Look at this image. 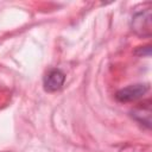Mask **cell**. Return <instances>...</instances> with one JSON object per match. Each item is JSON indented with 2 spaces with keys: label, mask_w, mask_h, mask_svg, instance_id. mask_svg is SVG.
Wrapping results in <instances>:
<instances>
[{
  "label": "cell",
  "mask_w": 152,
  "mask_h": 152,
  "mask_svg": "<svg viewBox=\"0 0 152 152\" xmlns=\"http://www.w3.org/2000/svg\"><path fill=\"white\" fill-rule=\"evenodd\" d=\"M132 116L139 121L141 125H145L147 128L151 126V106L150 102L146 104H142V107L137 108L134 112H132Z\"/></svg>",
  "instance_id": "obj_4"
},
{
  "label": "cell",
  "mask_w": 152,
  "mask_h": 152,
  "mask_svg": "<svg viewBox=\"0 0 152 152\" xmlns=\"http://www.w3.org/2000/svg\"><path fill=\"white\" fill-rule=\"evenodd\" d=\"M148 90V84H132L128 86L126 88L120 89L115 97L116 100H119L120 102H129V101H135L138 99H140L142 95L146 94V91Z\"/></svg>",
  "instance_id": "obj_2"
},
{
  "label": "cell",
  "mask_w": 152,
  "mask_h": 152,
  "mask_svg": "<svg viewBox=\"0 0 152 152\" xmlns=\"http://www.w3.org/2000/svg\"><path fill=\"white\" fill-rule=\"evenodd\" d=\"M132 30L140 37H151V30H152V24H151V10H144L140 12H137L132 17Z\"/></svg>",
  "instance_id": "obj_1"
},
{
  "label": "cell",
  "mask_w": 152,
  "mask_h": 152,
  "mask_svg": "<svg viewBox=\"0 0 152 152\" xmlns=\"http://www.w3.org/2000/svg\"><path fill=\"white\" fill-rule=\"evenodd\" d=\"M65 76L64 74L58 69H51L44 77V89L46 91H57L62 88L64 83Z\"/></svg>",
  "instance_id": "obj_3"
}]
</instances>
